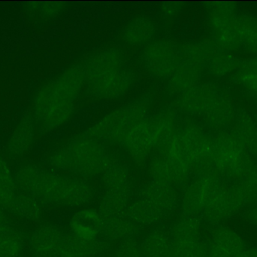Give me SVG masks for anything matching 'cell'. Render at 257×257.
Wrapping results in <instances>:
<instances>
[{
  "instance_id": "obj_1",
  "label": "cell",
  "mask_w": 257,
  "mask_h": 257,
  "mask_svg": "<svg viewBox=\"0 0 257 257\" xmlns=\"http://www.w3.org/2000/svg\"><path fill=\"white\" fill-rule=\"evenodd\" d=\"M15 178L23 193L33 196L38 202L81 208L88 205L93 198V189L84 179L50 172L38 166H23Z\"/></svg>"
},
{
  "instance_id": "obj_2",
  "label": "cell",
  "mask_w": 257,
  "mask_h": 257,
  "mask_svg": "<svg viewBox=\"0 0 257 257\" xmlns=\"http://www.w3.org/2000/svg\"><path fill=\"white\" fill-rule=\"evenodd\" d=\"M85 85L83 66H70L44 84L33 102V116L41 127L52 131L63 126L70 119L75 104Z\"/></svg>"
},
{
  "instance_id": "obj_3",
  "label": "cell",
  "mask_w": 257,
  "mask_h": 257,
  "mask_svg": "<svg viewBox=\"0 0 257 257\" xmlns=\"http://www.w3.org/2000/svg\"><path fill=\"white\" fill-rule=\"evenodd\" d=\"M83 68L87 89L98 99L111 101L123 96L134 80L124 55L116 48H107L93 54Z\"/></svg>"
},
{
  "instance_id": "obj_4",
  "label": "cell",
  "mask_w": 257,
  "mask_h": 257,
  "mask_svg": "<svg viewBox=\"0 0 257 257\" xmlns=\"http://www.w3.org/2000/svg\"><path fill=\"white\" fill-rule=\"evenodd\" d=\"M112 161L103 144L87 134L58 148L49 159L56 170L84 180L103 175Z\"/></svg>"
},
{
  "instance_id": "obj_5",
  "label": "cell",
  "mask_w": 257,
  "mask_h": 257,
  "mask_svg": "<svg viewBox=\"0 0 257 257\" xmlns=\"http://www.w3.org/2000/svg\"><path fill=\"white\" fill-rule=\"evenodd\" d=\"M32 257H97L106 250V243L86 241L52 225L33 231L29 240Z\"/></svg>"
},
{
  "instance_id": "obj_6",
  "label": "cell",
  "mask_w": 257,
  "mask_h": 257,
  "mask_svg": "<svg viewBox=\"0 0 257 257\" xmlns=\"http://www.w3.org/2000/svg\"><path fill=\"white\" fill-rule=\"evenodd\" d=\"M176 116L172 111L147 116L122 143L128 156L138 164L145 162L156 148H160L176 130Z\"/></svg>"
},
{
  "instance_id": "obj_7",
  "label": "cell",
  "mask_w": 257,
  "mask_h": 257,
  "mask_svg": "<svg viewBox=\"0 0 257 257\" xmlns=\"http://www.w3.org/2000/svg\"><path fill=\"white\" fill-rule=\"evenodd\" d=\"M149 110V101L139 98L105 115L87 134L101 143L122 144L135 127L148 116Z\"/></svg>"
},
{
  "instance_id": "obj_8",
  "label": "cell",
  "mask_w": 257,
  "mask_h": 257,
  "mask_svg": "<svg viewBox=\"0 0 257 257\" xmlns=\"http://www.w3.org/2000/svg\"><path fill=\"white\" fill-rule=\"evenodd\" d=\"M167 144L187 161L192 172H204L212 163V140L199 125L188 123L176 128Z\"/></svg>"
},
{
  "instance_id": "obj_9",
  "label": "cell",
  "mask_w": 257,
  "mask_h": 257,
  "mask_svg": "<svg viewBox=\"0 0 257 257\" xmlns=\"http://www.w3.org/2000/svg\"><path fill=\"white\" fill-rule=\"evenodd\" d=\"M212 163L222 174L232 178L246 179L254 167L244 145L228 133H221L212 140Z\"/></svg>"
},
{
  "instance_id": "obj_10",
  "label": "cell",
  "mask_w": 257,
  "mask_h": 257,
  "mask_svg": "<svg viewBox=\"0 0 257 257\" xmlns=\"http://www.w3.org/2000/svg\"><path fill=\"white\" fill-rule=\"evenodd\" d=\"M104 193L99 211L102 217H122L130 204L132 181L130 172L123 164L113 161L102 175Z\"/></svg>"
},
{
  "instance_id": "obj_11",
  "label": "cell",
  "mask_w": 257,
  "mask_h": 257,
  "mask_svg": "<svg viewBox=\"0 0 257 257\" xmlns=\"http://www.w3.org/2000/svg\"><path fill=\"white\" fill-rule=\"evenodd\" d=\"M256 200L257 185L250 180L244 179L232 187H223L202 214L207 222L217 224Z\"/></svg>"
},
{
  "instance_id": "obj_12",
  "label": "cell",
  "mask_w": 257,
  "mask_h": 257,
  "mask_svg": "<svg viewBox=\"0 0 257 257\" xmlns=\"http://www.w3.org/2000/svg\"><path fill=\"white\" fill-rule=\"evenodd\" d=\"M238 18L232 3H213L210 10V25L214 42L224 51H235L241 46Z\"/></svg>"
},
{
  "instance_id": "obj_13",
  "label": "cell",
  "mask_w": 257,
  "mask_h": 257,
  "mask_svg": "<svg viewBox=\"0 0 257 257\" xmlns=\"http://www.w3.org/2000/svg\"><path fill=\"white\" fill-rule=\"evenodd\" d=\"M142 59L144 66L152 76L169 79L181 63V51L170 41H155L145 47Z\"/></svg>"
},
{
  "instance_id": "obj_14",
  "label": "cell",
  "mask_w": 257,
  "mask_h": 257,
  "mask_svg": "<svg viewBox=\"0 0 257 257\" xmlns=\"http://www.w3.org/2000/svg\"><path fill=\"white\" fill-rule=\"evenodd\" d=\"M223 187L221 181L214 174L201 173L186 187L183 193L180 202L183 214L198 217Z\"/></svg>"
},
{
  "instance_id": "obj_15",
  "label": "cell",
  "mask_w": 257,
  "mask_h": 257,
  "mask_svg": "<svg viewBox=\"0 0 257 257\" xmlns=\"http://www.w3.org/2000/svg\"><path fill=\"white\" fill-rule=\"evenodd\" d=\"M221 92L210 83L196 84L178 96L176 107L187 114L205 116L211 108Z\"/></svg>"
},
{
  "instance_id": "obj_16",
  "label": "cell",
  "mask_w": 257,
  "mask_h": 257,
  "mask_svg": "<svg viewBox=\"0 0 257 257\" xmlns=\"http://www.w3.org/2000/svg\"><path fill=\"white\" fill-rule=\"evenodd\" d=\"M140 198L157 208L164 217L176 211L181 202L174 186L154 181H150L142 187Z\"/></svg>"
},
{
  "instance_id": "obj_17",
  "label": "cell",
  "mask_w": 257,
  "mask_h": 257,
  "mask_svg": "<svg viewBox=\"0 0 257 257\" xmlns=\"http://www.w3.org/2000/svg\"><path fill=\"white\" fill-rule=\"evenodd\" d=\"M102 219L103 217L99 210L83 208L71 218L70 232L83 241H97L100 237Z\"/></svg>"
},
{
  "instance_id": "obj_18",
  "label": "cell",
  "mask_w": 257,
  "mask_h": 257,
  "mask_svg": "<svg viewBox=\"0 0 257 257\" xmlns=\"http://www.w3.org/2000/svg\"><path fill=\"white\" fill-rule=\"evenodd\" d=\"M35 137V118L26 112L15 127L7 143L9 155L20 157L27 154L33 146Z\"/></svg>"
},
{
  "instance_id": "obj_19",
  "label": "cell",
  "mask_w": 257,
  "mask_h": 257,
  "mask_svg": "<svg viewBox=\"0 0 257 257\" xmlns=\"http://www.w3.org/2000/svg\"><path fill=\"white\" fill-rule=\"evenodd\" d=\"M137 232V226L127 217H109L102 219L100 237L107 241H122L133 239Z\"/></svg>"
},
{
  "instance_id": "obj_20",
  "label": "cell",
  "mask_w": 257,
  "mask_h": 257,
  "mask_svg": "<svg viewBox=\"0 0 257 257\" xmlns=\"http://www.w3.org/2000/svg\"><path fill=\"white\" fill-rule=\"evenodd\" d=\"M203 67L181 61L175 73L169 79V88L171 92L178 95L199 84Z\"/></svg>"
},
{
  "instance_id": "obj_21",
  "label": "cell",
  "mask_w": 257,
  "mask_h": 257,
  "mask_svg": "<svg viewBox=\"0 0 257 257\" xmlns=\"http://www.w3.org/2000/svg\"><path fill=\"white\" fill-rule=\"evenodd\" d=\"M154 22L145 16H138L133 18L123 31L125 41L133 46L149 44L155 33Z\"/></svg>"
},
{
  "instance_id": "obj_22",
  "label": "cell",
  "mask_w": 257,
  "mask_h": 257,
  "mask_svg": "<svg viewBox=\"0 0 257 257\" xmlns=\"http://www.w3.org/2000/svg\"><path fill=\"white\" fill-rule=\"evenodd\" d=\"M126 214L128 220L137 226H154L165 217L157 208L141 198L130 202Z\"/></svg>"
},
{
  "instance_id": "obj_23",
  "label": "cell",
  "mask_w": 257,
  "mask_h": 257,
  "mask_svg": "<svg viewBox=\"0 0 257 257\" xmlns=\"http://www.w3.org/2000/svg\"><path fill=\"white\" fill-rule=\"evenodd\" d=\"M170 248V235L161 229L150 232L140 244L142 257H169Z\"/></svg>"
},
{
  "instance_id": "obj_24",
  "label": "cell",
  "mask_w": 257,
  "mask_h": 257,
  "mask_svg": "<svg viewBox=\"0 0 257 257\" xmlns=\"http://www.w3.org/2000/svg\"><path fill=\"white\" fill-rule=\"evenodd\" d=\"M210 244L235 256H239L247 248L242 238L235 231L227 227L215 229L211 235Z\"/></svg>"
},
{
  "instance_id": "obj_25",
  "label": "cell",
  "mask_w": 257,
  "mask_h": 257,
  "mask_svg": "<svg viewBox=\"0 0 257 257\" xmlns=\"http://www.w3.org/2000/svg\"><path fill=\"white\" fill-rule=\"evenodd\" d=\"M24 237L18 229L8 224L0 225V256H21Z\"/></svg>"
},
{
  "instance_id": "obj_26",
  "label": "cell",
  "mask_w": 257,
  "mask_h": 257,
  "mask_svg": "<svg viewBox=\"0 0 257 257\" xmlns=\"http://www.w3.org/2000/svg\"><path fill=\"white\" fill-rule=\"evenodd\" d=\"M8 210L15 215L30 221H38L42 217L39 202L25 193H17Z\"/></svg>"
},
{
  "instance_id": "obj_27",
  "label": "cell",
  "mask_w": 257,
  "mask_h": 257,
  "mask_svg": "<svg viewBox=\"0 0 257 257\" xmlns=\"http://www.w3.org/2000/svg\"><path fill=\"white\" fill-rule=\"evenodd\" d=\"M234 135L248 152L257 154V123L248 114L238 116Z\"/></svg>"
},
{
  "instance_id": "obj_28",
  "label": "cell",
  "mask_w": 257,
  "mask_h": 257,
  "mask_svg": "<svg viewBox=\"0 0 257 257\" xmlns=\"http://www.w3.org/2000/svg\"><path fill=\"white\" fill-rule=\"evenodd\" d=\"M169 257H207V247L201 238H171Z\"/></svg>"
},
{
  "instance_id": "obj_29",
  "label": "cell",
  "mask_w": 257,
  "mask_h": 257,
  "mask_svg": "<svg viewBox=\"0 0 257 257\" xmlns=\"http://www.w3.org/2000/svg\"><path fill=\"white\" fill-rule=\"evenodd\" d=\"M233 107L227 95L220 93L211 108L205 115L207 120L215 127H223L231 122Z\"/></svg>"
},
{
  "instance_id": "obj_30",
  "label": "cell",
  "mask_w": 257,
  "mask_h": 257,
  "mask_svg": "<svg viewBox=\"0 0 257 257\" xmlns=\"http://www.w3.org/2000/svg\"><path fill=\"white\" fill-rule=\"evenodd\" d=\"M239 66L236 57L220 48L207 63L205 67L212 75L223 76L238 69Z\"/></svg>"
},
{
  "instance_id": "obj_31",
  "label": "cell",
  "mask_w": 257,
  "mask_h": 257,
  "mask_svg": "<svg viewBox=\"0 0 257 257\" xmlns=\"http://www.w3.org/2000/svg\"><path fill=\"white\" fill-rule=\"evenodd\" d=\"M16 184L7 163L0 156V208L10 206L17 194Z\"/></svg>"
},
{
  "instance_id": "obj_32",
  "label": "cell",
  "mask_w": 257,
  "mask_h": 257,
  "mask_svg": "<svg viewBox=\"0 0 257 257\" xmlns=\"http://www.w3.org/2000/svg\"><path fill=\"white\" fill-rule=\"evenodd\" d=\"M238 30L241 45L257 54V19L248 15L238 17Z\"/></svg>"
},
{
  "instance_id": "obj_33",
  "label": "cell",
  "mask_w": 257,
  "mask_h": 257,
  "mask_svg": "<svg viewBox=\"0 0 257 257\" xmlns=\"http://www.w3.org/2000/svg\"><path fill=\"white\" fill-rule=\"evenodd\" d=\"M237 78L243 86L257 95V57L239 66Z\"/></svg>"
},
{
  "instance_id": "obj_34",
  "label": "cell",
  "mask_w": 257,
  "mask_h": 257,
  "mask_svg": "<svg viewBox=\"0 0 257 257\" xmlns=\"http://www.w3.org/2000/svg\"><path fill=\"white\" fill-rule=\"evenodd\" d=\"M29 9L33 12H38L44 18H54L58 15L64 9V3L61 2H42L30 3Z\"/></svg>"
},
{
  "instance_id": "obj_35",
  "label": "cell",
  "mask_w": 257,
  "mask_h": 257,
  "mask_svg": "<svg viewBox=\"0 0 257 257\" xmlns=\"http://www.w3.org/2000/svg\"><path fill=\"white\" fill-rule=\"evenodd\" d=\"M114 257H142L140 244L134 239L122 241L116 249Z\"/></svg>"
},
{
  "instance_id": "obj_36",
  "label": "cell",
  "mask_w": 257,
  "mask_h": 257,
  "mask_svg": "<svg viewBox=\"0 0 257 257\" xmlns=\"http://www.w3.org/2000/svg\"><path fill=\"white\" fill-rule=\"evenodd\" d=\"M181 8L180 3H175V2L165 3L162 5L161 11L163 15L168 17H172L179 13Z\"/></svg>"
},
{
  "instance_id": "obj_37",
  "label": "cell",
  "mask_w": 257,
  "mask_h": 257,
  "mask_svg": "<svg viewBox=\"0 0 257 257\" xmlns=\"http://www.w3.org/2000/svg\"><path fill=\"white\" fill-rule=\"evenodd\" d=\"M235 255L231 254L219 247L209 244L207 247V257H238Z\"/></svg>"
},
{
  "instance_id": "obj_38",
  "label": "cell",
  "mask_w": 257,
  "mask_h": 257,
  "mask_svg": "<svg viewBox=\"0 0 257 257\" xmlns=\"http://www.w3.org/2000/svg\"><path fill=\"white\" fill-rule=\"evenodd\" d=\"M238 257H257V249L246 248Z\"/></svg>"
},
{
  "instance_id": "obj_39",
  "label": "cell",
  "mask_w": 257,
  "mask_h": 257,
  "mask_svg": "<svg viewBox=\"0 0 257 257\" xmlns=\"http://www.w3.org/2000/svg\"><path fill=\"white\" fill-rule=\"evenodd\" d=\"M249 218L257 226V205L249 213Z\"/></svg>"
},
{
  "instance_id": "obj_40",
  "label": "cell",
  "mask_w": 257,
  "mask_h": 257,
  "mask_svg": "<svg viewBox=\"0 0 257 257\" xmlns=\"http://www.w3.org/2000/svg\"><path fill=\"white\" fill-rule=\"evenodd\" d=\"M246 179L250 180V181L254 183L257 185V165H254L251 173L250 174V175Z\"/></svg>"
},
{
  "instance_id": "obj_41",
  "label": "cell",
  "mask_w": 257,
  "mask_h": 257,
  "mask_svg": "<svg viewBox=\"0 0 257 257\" xmlns=\"http://www.w3.org/2000/svg\"><path fill=\"white\" fill-rule=\"evenodd\" d=\"M3 224H7V220H6V217L5 216L4 213L0 208V225Z\"/></svg>"
},
{
  "instance_id": "obj_42",
  "label": "cell",
  "mask_w": 257,
  "mask_h": 257,
  "mask_svg": "<svg viewBox=\"0 0 257 257\" xmlns=\"http://www.w3.org/2000/svg\"><path fill=\"white\" fill-rule=\"evenodd\" d=\"M0 257H2V256H0ZM18 257H21V256H18Z\"/></svg>"
}]
</instances>
